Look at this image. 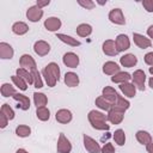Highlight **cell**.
<instances>
[{
    "instance_id": "6da1fadb",
    "label": "cell",
    "mask_w": 153,
    "mask_h": 153,
    "mask_svg": "<svg viewBox=\"0 0 153 153\" xmlns=\"http://www.w3.org/2000/svg\"><path fill=\"white\" fill-rule=\"evenodd\" d=\"M42 74L44 76V80H45L47 85L49 87H54L56 85V82L60 80V68H59V65L55 63V62L48 63L43 68Z\"/></svg>"
},
{
    "instance_id": "7a4b0ae2",
    "label": "cell",
    "mask_w": 153,
    "mask_h": 153,
    "mask_svg": "<svg viewBox=\"0 0 153 153\" xmlns=\"http://www.w3.org/2000/svg\"><path fill=\"white\" fill-rule=\"evenodd\" d=\"M87 118H88L92 128H94L97 130H109L110 129V124L106 123L108 116L100 111L91 110L87 115Z\"/></svg>"
},
{
    "instance_id": "3957f363",
    "label": "cell",
    "mask_w": 153,
    "mask_h": 153,
    "mask_svg": "<svg viewBox=\"0 0 153 153\" xmlns=\"http://www.w3.org/2000/svg\"><path fill=\"white\" fill-rule=\"evenodd\" d=\"M124 110H121V109H117V108H111V110L108 111V121L111 123V124H120L122 121H123V117H124Z\"/></svg>"
},
{
    "instance_id": "277c9868",
    "label": "cell",
    "mask_w": 153,
    "mask_h": 153,
    "mask_svg": "<svg viewBox=\"0 0 153 153\" xmlns=\"http://www.w3.org/2000/svg\"><path fill=\"white\" fill-rule=\"evenodd\" d=\"M131 79H133V84L136 88H139L140 91H145L146 86H145V81H146V74L142 69H136L133 75H131Z\"/></svg>"
},
{
    "instance_id": "5b68a950",
    "label": "cell",
    "mask_w": 153,
    "mask_h": 153,
    "mask_svg": "<svg viewBox=\"0 0 153 153\" xmlns=\"http://www.w3.org/2000/svg\"><path fill=\"white\" fill-rule=\"evenodd\" d=\"M56 151H57V153H71V151H72V143L62 133L59 135Z\"/></svg>"
},
{
    "instance_id": "8992f818",
    "label": "cell",
    "mask_w": 153,
    "mask_h": 153,
    "mask_svg": "<svg viewBox=\"0 0 153 153\" xmlns=\"http://www.w3.org/2000/svg\"><path fill=\"white\" fill-rule=\"evenodd\" d=\"M82 137H84V147H85V149H86L88 153H99V152L102 151L99 143H98L94 139L90 137V136L86 135V134H85Z\"/></svg>"
},
{
    "instance_id": "52a82bcc",
    "label": "cell",
    "mask_w": 153,
    "mask_h": 153,
    "mask_svg": "<svg viewBox=\"0 0 153 153\" xmlns=\"http://www.w3.org/2000/svg\"><path fill=\"white\" fill-rule=\"evenodd\" d=\"M19 65H20V68H24L29 72H32V71L36 69V62H35L33 57L29 54H24V55L20 56Z\"/></svg>"
},
{
    "instance_id": "ba28073f",
    "label": "cell",
    "mask_w": 153,
    "mask_h": 153,
    "mask_svg": "<svg viewBox=\"0 0 153 153\" xmlns=\"http://www.w3.org/2000/svg\"><path fill=\"white\" fill-rule=\"evenodd\" d=\"M26 17L30 22L32 23H36V22H39V19L43 17V10L39 8L37 5L35 6H31L27 8L26 11Z\"/></svg>"
},
{
    "instance_id": "9c48e42d",
    "label": "cell",
    "mask_w": 153,
    "mask_h": 153,
    "mask_svg": "<svg viewBox=\"0 0 153 153\" xmlns=\"http://www.w3.org/2000/svg\"><path fill=\"white\" fill-rule=\"evenodd\" d=\"M109 20L114 24L117 25H124L126 24V19L123 16V12L121 8H114L109 12Z\"/></svg>"
},
{
    "instance_id": "30bf717a",
    "label": "cell",
    "mask_w": 153,
    "mask_h": 153,
    "mask_svg": "<svg viewBox=\"0 0 153 153\" xmlns=\"http://www.w3.org/2000/svg\"><path fill=\"white\" fill-rule=\"evenodd\" d=\"M62 61L65 63V66L69 67V68H76L78 65H79V56L75 54V53H72V51H68L63 55L62 57Z\"/></svg>"
},
{
    "instance_id": "8fae6325",
    "label": "cell",
    "mask_w": 153,
    "mask_h": 153,
    "mask_svg": "<svg viewBox=\"0 0 153 153\" xmlns=\"http://www.w3.org/2000/svg\"><path fill=\"white\" fill-rule=\"evenodd\" d=\"M115 43H116V48H117V51L118 53L124 51V50L129 49V47H130V41H129L128 36L124 35V33L118 35L116 37V39H115Z\"/></svg>"
},
{
    "instance_id": "7c38bea8",
    "label": "cell",
    "mask_w": 153,
    "mask_h": 153,
    "mask_svg": "<svg viewBox=\"0 0 153 153\" xmlns=\"http://www.w3.org/2000/svg\"><path fill=\"white\" fill-rule=\"evenodd\" d=\"M55 118H56V121H57L59 123L67 124V123H69V122L72 121L73 115H72V112H71L69 110H67V109H60V110L56 111Z\"/></svg>"
},
{
    "instance_id": "4fadbf2b",
    "label": "cell",
    "mask_w": 153,
    "mask_h": 153,
    "mask_svg": "<svg viewBox=\"0 0 153 153\" xmlns=\"http://www.w3.org/2000/svg\"><path fill=\"white\" fill-rule=\"evenodd\" d=\"M33 50L38 56H45L50 51V45L45 41H37L33 44Z\"/></svg>"
},
{
    "instance_id": "5bb4252c",
    "label": "cell",
    "mask_w": 153,
    "mask_h": 153,
    "mask_svg": "<svg viewBox=\"0 0 153 153\" xmlns=\"http://www.w3.org/2000/svg\"><path fill=\"white\" fill-rule=\"evenodd\" d=\"M133 39H134V43H135L139 48H141V49H147V48H149V47L152 45V42H151L149 38L145 37L143 35L136 33V32L133 33Z\"/></svg>"
},
{
    "instance_id": "9a60e30c",
    "label": "cell",
    "mask_w": 153,
    "mask_h": 153,
    "mask_svg": "<svg viewBox=\"0 0 153 153\" xmlns=\"http://www.w3.org/2000/svg\"><path fill=\"white\" fill-rule=\"evenodd\" d=\"M44 27L48 31H57L61 27V20L57 17H49L44 20Z\"/></svg>"
},
{
    "instance_id": "2e32d148",
    "label": "cell",
    "mask_w": 153,
    "mask_h": 153,
    "mask_svg": "<svg viewBox=\"0 0 153 153\" xmlns=\"http://www.w3.org/2000/svg\"><path fill=\"white\" fill-rule=\"evenodd\" d=\"M103 53L105 55H109V56H116L118 54L117 51V48H116V43L115 41L112 39H106L104 43H103Z\"/></svg>"
},
{
    "instance_id": "e0dca14e",
    "label": "cell",
    "mask_w": 153,
    "mask_h": 153,
    "mask_svg": "<svg viewBox=\"0 0 153 153\" xmlns=\"http://www.w3.org/2000/svg\"><path fill=\"white\" fill-rule=\"evenodd\" d=\"M13 48L6 43V42H1L0 43V57L4 59V60H8V59H12L13 57Z\"/></svg>"
},
{
    "instance_id": "ac0fdd59",
    "label": "cell",
    "mask_w": 153,
    "mask_h": 153,
    "mask_svg": "<svg viewBox=\"0 0 153 153\" xmlns=\"http://www.w3.org/2000/svg\"><path fill=\"white\" fill-rule=\"evenodd\" d=\"M120 90H121V92H122L126 97H128V98L135 97L136 87H135L134 84H131V82H123V84H120Z\"/></svg>"
},
{
    "instance_id": "d6986e66",
    "label": "cell",
    "mask_w": 153,
    "mask_h": 153,
    "mask_svg": "<svg viewBox=\"0 0 153 153\" xmlns=\"http://www.w3.org/2000/svg\"><path fill=\"white\" fill-rule=\"evenodd\" d=\"M102 93H103L102 96H103L108 102H110V103L112 104V106H114V104H115V102H116V99H117V96H118V93L116 92V90L112 88V87H110V86H105V87L103 88Z\"/></svg>"
},
{
    "instance_id": "ffe728a7",
    "label": "cell",
    "mask_w": 153,
    "mask_h": 153,
    "mask_svg": "<svg viewBox=\"0 0 153 153\" xmlns=\"http://www.w3.org/2000/svg\"><path fill=\"white\" fill-rule=\"evenodd\" d=\"M13 99L19 103V104L17 105L18 108H20V109L24 110V111L29 110V108H30V99H29V97H26V96H24V94H22V93H16V94L13 96Z\"/></svg>"
},
{
    "instance_id": "44dd1931",
    "label": "cell",
    "mask_w": 153,
    "mask_h": 153,
    "mask_svg": "<svg viewBox=\"0 0 153 153\" xmlns=\"http://www.w3.org/2000/svg\"><path fill=\"white\" fill-rule=\"evenodd\" d=\"M120 72V66L114 61H108L103 65V73L108 75H115Z\"/></svg>"
},
{
    "instance_id": "7402d4cb",
    "label": "cell",
    "mask_w": 153,
    "mask_h": 153,
    "mask_svg": "<svg viewBox=\"0 0 153 153\" xmlns=\"http://www.w3.org/2000/svg\"><path fill=\"white\" fill-rule=\"evenodd\" d=\"M120 63L123 67H134L137 63V57L134 54H126L120 59Z\"/></svg>"
},
{
    "instance_id": "603a6c76",
    "label": "cell",
    "mask_w": 153,
    "mask_h": 153,
    "mask_svg": "<svg viewBox=\"0 0 153 153\" xmlns=\"http://www.w3.org/2000/svg\"><path fill=\"white\" fill-rule=\"evenodd\" d=\"M65 84L68 87H75L79 85V76L74 72H67L65 74Z\"/></svg>"
},
{
    "instance_id": "cb8c5ba5",
    "label": "cell",
    "mask_w": 153,
    "mask_h": 153,
    "mask_svg": "<svg viewBox=\"0 0 153 153\" xmlns=\"http://www.w3.org/2000/svg\"><path fill=\"white\" fill-rule=\"evenodd\" d=\"M135 136H136V140L139 141V143H141V145L147 146L148 143L152 142V136L146 130H139V131H136Z\"/></svg>"
},
{
    "instance_id": "d4e9b609",
    "label": "cell",
    "mask_w": 153,
    "mask_h": 153,
    "mask_svg": "<svg viewBox=\"0 0 153 153\" xmlns=\"http://www.w3.org/2000/svg\"><path fill=\"white\" fill-rule=\"evenodd\" d=\"M12 31H13V33H16L18 36H22V35H25L29 31V26L24 22H16L12 25Z\"/></svg>"
},
{
    "instance_id": "484cf974",
    "label": "cell",
    "mask_w": 153,
    "mask_h": 153,
    "mask_svg": "<svg viewBox=\"0 0 153 153\" xmlns=\"http://www.w3.org/2000/svg\"><path fill=\"white\" fill-rule=\"evenodd\" d=\"M131 79V75L128 72H118L117 74L111 76V81L112 82H117V84H123V82H129V80Z\"/></svg>"
},
{
    "instance_id": "4316f807",
    "label": "cell",
    "mask_w": 153,
    "mask_h": 153,
    "mask_svg": "<svg viewBox=\"0 0 153 153\" xmlns=\"http://www.w3.org/2000/svg\"><path fill=\"white\" fill-rule=\"evenodd\" d=\"M56 38H59L60 41H62L63 43H66V44H68V45H71V47H79V45L81 44L76 38H73V37L67 36V35H65V33H57V35H56Z\"/></svg>"
},
{
    "instance_id": "83f0119b",
    "label": "cell",
    "mask_w": 153,
    "mask_h": 153,
    "mask_svg": "<svg viewBox=\"0 0 153 153\" xmlns=\"http://www.w3.org/2000/svg\"><path fill=\"white\" fill-rule=\"evenodd\" d=\"M33 103L37 108H42V106H45L47 103H48V98L44 93H41V92H35L33 93Z\"/></svg>"
},
{
    "instance_id": "f1b7e54d",
    "label": "cell",
    "mask_w": 153,
    "mask_h": 153,
    "mask_svg": "<svg viewBox=\"0 0 153 153\" xmlns=\"http://www.w3.org/2000/svg\"><path fill=\"white\" fill-rule=\"evenodd\" d=\"M76 33L80 36V37H87L92 33V26L90 24H86V23H82L80 25H78L76 27Z\"/></svg>"
},
{
    "instance_id": "f546056e",
    "label": "cell",
    "mask_w": 153,
    "mask_h": 153,
    "mask_svg": "<svg viewBox=\"0 0 153 153\" xmlns=\"http://www.w3.org/2000/svg\"><path fill=\"white\" fill-rule=\"evenodd\" d=\"M16 75H18V76H20L22 79H24L29 85L33 84V78H32L31 72H29V71H26V69H24V68H18V69L16 71Z\"/></svg>"
},
{
    "instance_id": "4dcf8cb0",
    "label": "cell",
    "mask_w": 153,
    "mask_h": 153,
    "mask_svg": "<svg viewBox=\"0 0 153 153\" xmlns=\"http://www.w3.org/2000/svg\"><path fill=\"white\" fill-rule=\"evenodd\" d=\"M96 105H97L99 109L105 110V111H109V110H111V108H112V104H111L110 102H108L103 96H99L98 98H96Z\"/></svg>"
},
{
    "instance_id": "1f68e13d",
    "label": "cell",
    "mask_w": 153,
    "mask_h": 153,
    "mask_svg": "<svg viewBox=\"0 0 153 153\" xmlns=\"http://www.w3.org/2000/svg\"><path fill=\"white\" fill-rule=\"evenodd\" d=\"M36 116L39 121H48L50 118V111L49 109H47L45 106H42V108H37L36 109Z\"/></svg>"
},
{
    "instance_id": "d6a6232c",
    "label": "cell",
    "mask_w": 153,
    "mask_h": 153,
    "mask_svg": "<svg viewBox=\"0 0 153 153\" xmlns=\"http://www.w3.org/2000/svg\"><path fill=\"white\" fill-rule=\"evenodd\" d=\"M0 92H1V96H2V97H11V96L13 97V96L17 93L16 90H14V87H13L12 85H10L8 82L2 84Z\"/></svg>"
},
{
    "instance_id": "836d02e7",
    "label": "cell",
    "mask_w": 153,
    "mask_h": 153,
    "mask_svg": "<svg viewBox=\"0 0 153 153\" xmlns=\"http://www.w3.org/2000/svg\"><path fill=\"white\" fill-rule=\"evenodd\" d=\"M129 106H130V103L127 100V99H124V97H122V96H117V99H116V102H115V104H114V108H117V109H121V110H127V109H129Z\"/></svg>"
},
{
    "instance_id": "e575fe53",
    "label": "cell",
    "mask_w": 153,
    "mask_h": 153,
    "mask_svg": "<svg viewBox=\"0 0 153 153\" xmlns=\"http://www.w3.org/2000/svg\"><path fill=\"white\" fill-rule=\"evenodd\" d=\"M16 134L19 136V137H27L30 134H31V128L29 126H25V124H20L16 128Z\"/></svg>"
},
{
    "instance_id": "d590c367",
    "label": "cell",
    "mask_w": 153,
    "mask_h": 153,
    "mask_svg": "<svg viewBox=\"0 0 153 153\" xmlns=\"http://www.w3.org/2000/svg\"><path fill=\"white\" fill-rule=\"evenodd\" d=\"M112 137H114L115 142H116L118 146H123V145L126 143V134H124V131H123L122 129H117V130H115Z\"/></svg>"
},
{
    "instance_id": "8d00e7d4",
    "label": "cell",
    "mask_w": 153,
    "mask_h": 153,
    "mask_svg": "<svg viewBox=\"0 0 153 153\" xmlns=\"http://www.w3.org/2000/svg\"><path fill=\"white\" fill-rule=\"evenodd\" d=\"M11 79H12L13 84H14L18 88H20L22 91H25V90L27 88V82H26L24 79H22L20 76H18V75H12Z\"/></svg>"
},
{
    "instance_id": "74e56055",
    "label": "cell",
    "mask_w": 153,
    "mask_h": 153,
    "mask_svg": "<svg viewBox=\"0 0 153 153\" xmlns=\"http://www.w3.org/2000/svg\"><path fill=\"white\" fill-rule=\"evenodd\" d=\"M0 112H2V114L8 118V121L14 118V111H13V109H12L7 103H5V104L1 105V110H0Z\"/></svg>"
},
{
    "instance_id": "f35d334b",
    "label": "cell",
    "mask_w": 153,
    "mask_h": 153,
    "mask_svg": "<svg viewBox=\"0 0 153 153\" xmlns=\"http://www.w3.org/2000/svg\"><path fill=\"white\" fill-rule=\"evenodd\" d=\"M31 74H32V78H33V86H35L36 88L43 87V81H42V78H41L39 72H38L37 69H35V71L31 72Z\"/></svg>"
},
{
    "instance_id": "ab89813d",
    "label": "cell",
    "mask_w": 153,
    "mask_h": 153,
    "mask_svg": "<svg viewBox=\"0 0 153 153\" xmlns=\"http://www.w3.org/2000/svg\"><path fill=\"white\" fill-rule=\"evenodd\" d=\"M78 4L86 10H92L96 6V4L92 0H78Z\"/></svg>"
},
{
    "instance_id": "60d3db41",
    "label": "cell",
    "mask_w": 153,
    "mask_h": 153,
    "mask_svg": "<svg viewBox=\"0 0 153 153\" xmlns=\"http://www.w3.org/2000/svg\"><path fill=\"white\" fill-rule=\"evenodd\" d=\"M102 153H115V147L112 143H105L103 147H102Z\"/></svg>"
},
{
    "instance_id": "b9f144b4",
    "label": "cell",
    "mask_w": 153,
    "mask_h": 153,
    "mask_svg": "<svg viewBox=\"0 0 153 153\" xmlns=\"http://www.w3.org/2000/svg\"><path fill=\"white\" fill-rule=\"evenodd\" d=\"M142 6L147 12H153V0H143Z\"/></svg>"
},
{
    "instance_id": "7bdbcfd3",
    "label": "cell",
    "mask_w": 153,
    "mask_h": 153,
    "mask_svg": "<svg viewBox=\"0 0 153 153\" xmlns=\"http://www.w3.org/2000/svg\"><path fill=\"white\" fill-rule=\"evenodd\" d=\"M143 60H145L146 65H148V66H153V51L147 53V54L145 55Z\"/></svg>"
},
{
    "instance_id": "ee69618b",
    "label": "cell",
    "mask_w": 153,
    "mask_h": 153,
    "mask_svg": "<svg viewBox=\"0 0 153 153\" xmlns=\"http://www.w3.org/2000/svg\"><path fill=\"white\" fill-rule=\"evenodd\" d=\"M7 123H8V118L2 112H0V128H5Z\"/></svg>"
},
{
    "instance_id": "f6af8a7d",
    "label": "cell",
    "mask_w": 153,
    "mask_h": 153,
    "mask_svg": "<svg viewBox=\"0 0 153 153\" xmlns=\"http://www.w3.org/2000/svg\"><path fill=\"white\" fill-rule=\"evenodd\" d=\"M49 2H50L49 0H44V1H42V0H38L36 5H37L39 8H42V7H44V6H48V5H49Z\"/></svg>"
},
{
    "instance_id": "bcb514c9",
    "label": "cell",
    "mask_w": 153,
    "mask_h": 153,
    "mask_svg": "<svg viewBox=\"0 0 153 153\" xmlns=\"http://www.w3.org/2000/svg\"><path fill=\"white\" fill-rule=\"evenodd\" d=\"M147 35L149 38H153V25H151L148 29H147Z\"/></svg>"
},
{
    "instance_id": "7dc6e473",
    "label": "cell",
    "mask_w": 153,
    "mask_h": 153,
    "mask_svg": "<svg viewBox=\"0 0 153 153\" xmlns=\"http://www.w3.org/2000/svg\"><path fill=\"white\" fill-rule=\"evenodd\" d=\"M146 149H147V153H153V141L146 146Z\"/></svg>"
},
{
    "instance_id": "c3c4849f",
    "label": "cell",
    "mask_w": 153,
    "mask_h": 153,
    "mask_svg": "<svg viewBox=\"0 0 153 153\" xmlns=\"http://www.w3.org/2000/svg\"><path fill=\"white\" fill-rule=\"evenodd\" d=\"M148 85H149L151 88H153V76L149 78V80H148Z\"/></svg>"
},
{
    "instance_id": "681fc988",
    "label": "cell",
    "mask_w": 153,
    "mask_h": 153,
    "mask_svg": "<svg viewBox=\"0 0 153 153\" xmlns=\"http://www.w3.org/2000/svg\"><path fill=\"white\" fill-rule=\"evenodd\" d=\"M16 153H29L27 151H25V149H23V148H19V149H17V152Z\"/></svg>"
},
{
    "instance_id": "f907efd6",
    "label": "cell",
    "mask_w": 153,
    "mask_h": 153,
    "mask_svg": "<svg viewBox=\"0 0 153 153\" xmlns=\"http://www.w3.org/2000/svg\"><path fill=\"white\" fill-rule=\"evenodd\" d=\"M149 73L153 75V66H152V67H149Z\"/></svg>"
},
{
    "instance_id": "816d5d0a",
    "label": "cell",
    "mask_w": 153,
    "mask_h": 153,
    "mask_svg": "<svg viewBox=\"0 0 153 153\" xmlns=\"http://www.w3.org/2000/svg\"><path fill=\"white\" fill-rule=\"evenodd\" d=\"M98 4L99 5H104V4H106V1H98Z\"/></svg>"
}]
</instances>
